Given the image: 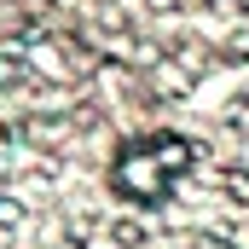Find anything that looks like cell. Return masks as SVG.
Returning a JSON list of instances; mask_svg holds the SVG:
<instances>
[{"instance_id":"6da1fadb","label":"cell","mask_w":249,"mask_h":249,"mask_svg":"<svg viewBox=\"0 0 249 249\" xmlns=\"http://www.w3.org/2000/svg\"><path fill=\"white\" fill-rule=\"evenodd\" d=\"M197 162V145L186 133H145V139H127L110 162V191L133 203V209H162L180 180L191 174Z\"/></svg>"},{"instance_id":"7a4b0ae2","label":"cell","mask_w":249,"mask_h":249,"mask_svg":"<svg viewBox=\"0 0 249 249\" xmlns=\"http://www.w3.org/2000/svg\"><path fill=\"white\" fill-rule=\"evenodd\" d=\"M64 47H70V41H41V47L29 53V64H35V70H47L53 81H70V75H75V58H70Z\"/></svg>"},{"instance_id":"3957f363","label":"cell","mask_w":249,"mask_h":249,"mask_svg":"<svg viewBox=\"0 0 249 249\" xmlns=\"http://www.w3.org/2000/svg\"><path fill=\"white\" fill-rule=\"evenodd\" d=\"M23 220H29V203L23 197H0V238H12Z\"/></svg>"},{"instance_id":"277c9868","label":"cell","mask_w":249,"mask_h":249,"mask_svg":"<svg viewBox=\"0 0 249 249\" xmlns=\"http://www.w3.org/2000/svg\"><path fill=\"white\" fill-rule=\"evenodd\" d=\"M220 197L249 203V168H220Z\"/></svg>"},{"instance_id":"5b68a950","label":"cell","mask_w":249,"mask_h":249,"mask_svg":"<svg viewBox=\"0 0 249 249\" xmlns=\"http://www.w3.org/2000/svg\"><path fill=\"white\" fill-rule=\"evenodd\" d=\"M110 232H116V244H145V226H139V220H116V226H110Z\"/></svg>"}]
</instances>
